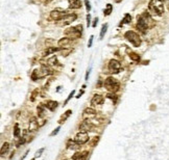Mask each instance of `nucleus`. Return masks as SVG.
<instances>
[{"instance_id":"3","label":"nucleus","mask_w":169,"mask_h":160,"mask_svg":"<svg viewBox=\"0 0 169 160\" xmlns=\"http://www.w3.org/2000/svg\"><path fill=\"white\" fill-rule=\"evenodd\" d=\"M103 85H105V89H107L108 91H110V93H115V94H116L117 91L120 89V82L118 81L116 78H114V77H112V76L105 78Z\"/></svg>"},{"instance_id":"38","label":"nucleus","mask_w":169,"mask_h":160,"mask_svg":"<svg viewBox=\"0 0 169 160\" xmlns=\"http://www.w3.org/2000/svg\"><path fill=\"white\" fill-rule=\"evenodd\" d=\"M44 150H45V149H44V148H42V149H40V150H39V151H37V152H36V154H35V158L41 157V155H42V153L44 152Z\"/></svg>"},{"instance_id":"10","label":"nucleus","mask_w":169,"mask_h":160,"mask_svg":"<svg viewBox=\"0 0 169 160\" xmlns=\"http://www.w3.org/2000/svg\"><path fill=\"white\" fill-rule=\"evenodd\" d=\"M89 134L88 132H84V131H80L74 137V141L80 145H85L89 141Z\"/></svg>"},{"instance_id":"20","label":"nucleus","mask_w":169,"mask_h":160,"mask_svg":"<svg viewBox=\"0 0 169 160\" xmlns=\"http://www.w3.org/2000/svg\"><path fill=\"white\" fill-rule=\"evenodd\" d=\"M66 147L67 149H70V150H78L80 148V145L77 143L75 141H72V139H69L66 143Z\"/></svg>"},{"instance_id":"5","label":"nucleus","mask_w":169,"mask_h":160,"mask_svg":"<svg viewBox=\"0 0 169 160\" xmlns=\"http://www.w3.org/2000/svg\"><path fill=\"white\" fill-rule=\"evenodd\" d=\"M124 37L134 46V47H139L140 45H141V39H140L139 35L136 33L135 31H132V30L126 31L124 35Z\"/></svg>"},{"instance_id":"39","label":"nucleus","mask_w":169,"mask_h":160,"mask_svg":"<svg viewBox=\"0 0 169 160\" xmlns=\"http://www.w3.org/2000/svg\"><path fill=\"white\" fill-rule=\"evenodd\" d=\"M85 4H86V10H87V12H90L91 10V4H90L89 0H85Z\"/></svg>"},{"instance_id":"44","label":"nucleus","mask_w":169,"mask_h":160,"mask_svg":"<svg viewBox=\"0 0 169 160\" xmlns=\"http://www.w3.org/2000/svg\"><path fill=\"white\" fill-rule=\"evenodd\" d=\"M28 153H29V150H27V151H26V152L24 153V155H23L22 157L20 158V160H24L25 158H26V156H27V154H28Z\"/></svg>"},{"instance_id":"2","label":"nucleus","mask_w":169,"mask_h":160,"mask_svg":"<svg viewBox=\"0 0 169 160\" xmlns=\"http://www.w3.org/2000/svg\"><path fill=\"white\" fill-rule=\"evenodd\" d=\"M148 10L152 15L162 16L164 14L165 8L163 5V2L160 0H150V2L148 4Z\"/></svg>"},{"instance_id":"51","label":"nucleus","mask_w":169,"mask_h":160,"mask_svg":"<svg viewBox=\"0 0 169 160\" xmlns=\"http://www.w3.org/2000/svg\"><path fill=\"white\" fill-rule=\"evenodd\" d=\"M31 160H36V158H32V159Z\"/></svg>"},{"instance_id":"4","label":"nucleus","mask_w":169,"mask_h":160,"mask_svg":"<svg viewBox=\"0 0 169 160\" xmlns=\"http://www.w3.org/2000/svg\"><path fill=\"white\" fill-rule=\"evenodd\" d=\"M82 29H84V27L82 24H78L76 26H73V27H69L65 30V35L71 39H80L82 37Z\"/></svg>"},{"instance_id":"12","label":"nucleus","mask_w":169,"mask_h":160,"mask_svg":"<svg viewBox=\"0 0 169 160\" xmlns=\"http://www.w3.org/2000/svg\"><path fill=\"white\" fill-rule=\"evenodd\" d=\"M103 103H105V97L100 94H95L91 99V104L94 106L102 105Z\"/></svg>"},{"instance_id":"7","label":"nucleus","mask_w":169,"mask_h":160,"mask_svg":"<svg viewBox=\"0 0 169 160\" xmlns=\"http://www.w3.org/2000/svg\"><path fill=\"white\" fill-rule=\"evenodd\" d=\"M108 69L112 74H118L121 71V64L117 59H111L108 64Z\"/></svg>"},{"instance_id":"14","label":"nucleus","mask_w":169,"mask_h":160,"mask_svg":"<svg viewBox=\"0 0 169 160\" xmlns=\"http://www.w3.org/2000/svg\"><path fill=\"white\" fill-rule=\"evenodd\" d=\"M39 128H40V125L38 123L37 118H36V116H31L29 120V132L30 131L35 132V131H37Z\"/></svg>"},{"instance_id":"15","label":"nucleus","mask_w":169,"mask_h":160,"mask_svg":"<svg viewBox=\"0 0 169 160\" xmlns=\"http://www.w3.org/2000/svg\"><path fill=\"white\" fill-rule=\"evenodd\" d=\"M44 105H45V107H46V109H48V110H50V111H54L55 109L57 108L59 103H57V101H53V100H48V101L45 102Z\"/></svg>"},{"instance_id":"25","label":"nucleus","mask_w":169,"mask_h":160,"mask_svg":"<svg viewBox=\"0 0 169 160\" xmlns=\"http://www.w3.org/2000/svg\"><path fill=\"white\" fill-rule=\"evenodd\" d=\"M47 64L49 66H60V62H57V55H53L52 57H50L49 59H47Z\"/></svg>"},{"instance_id":"29","label":"nucleus","mask_w":169,"mask_h":160,"mask_svg":"<svg viewBox=\"0 0 169 160\" xmlns=\"http://www.w3.org/2000/svg\"><path fill=\"white\" fill-rule=\"evenodd\" d=\"M129 58L132 59V60H134V62H140L141 57H140V55L138 54V53H135V52H131V53H129Z\"/></svg>"},{"instance_id":"21","label":"nucleus","mask_w":169,"mask_h":160,"mask_svg":"<svg viewBox=\"0 0 169 160\" xmlns=\"http://www.w3.org/2000/svg\"><path fill=\"white\" fill-rule=\"evenodd\" d=\"M62 49H63V48H61V47H57V48H55V47H48L47 49L43 52L42 54H43V56H47V55L52 54V53H54V52L61 51Z\"/></svg>"},{"instance_id":"41","label":"nucleus","mask_w":169,"mask_h":160,"mask_svg":"<svg viewBox=\"0 0 169 160\" xmlns=\"http://www.w3.org/2000/svg\"><path fill=\"white\" fill-rule=\"evenodd\" d=\"M89 26H92V24H91V15L88 14L87 15V27H89Z\"/></svg>"},{"instance_id":"22","label":"nucleus","mask_w":169,"mask_h":160,"mask_svg":"<svg viewBox=\"0 0 169 160\" xmlns=\"http://www.w3.org/2000/svg\"><path fill=\"white\" fill-rule=\"evenodd\" d=\"M45 109H46V107H45L44 103H41L40 105H38L37 111H38V116H39V118H43L45 116Z\"/></svg>"},{"instance_id":"9","label":"nucleus","mask_w":169,"mask_h":160,"mask_svg":"<svg viewBox=\"0 0 169 160\" xmlns=\"http://www.w3.org/2000/svg\"><path fill=\"white\" fill-rule=\"evenodd\" d=\"M78 129L80 131H84V132H90V131H96L95 130V125L90 121V120H85L78 125Z\"/></svg>"},{"instance_id":"42","label":"nucleus","mask_w":169,"mask_h":160,"mask_svg":"<svg viewBox=\"0 0 169 160\" xmlns=\"http://www.w3.org/2000/svg\"><path fill=\"white\" fill-rule=\"evenodd\" d=\"M97 22H98V18H94V20H93V23H92V27L95 28L96 27V25H97Z\"/></svg>"},{"instance_id":"47","label":"nucleus","mask_w":169,"mask_h":160,"mask_svg":"<svg viewBox=\"0 0 169 160\" xmlns=\"http://www.w3.org/2000/svg\"><path fill=\"white\" fill-rule=\"evenodd\" d=\"M50 1H52V0H45V1H44V3H49Z\"/></svg>"},{"instance_id":"35","label":"nucleus","mask_w":169,"mask_h":160,"mask_svg":"<svg viewBox=\"0 0 169 160\" xmlns=\"http://www.w3.org/2000/svg\"><path fill=\"white\" fill-rule=\"evenodd\" d=\"M74 95H75V91H74V89H73V91L69 94V96L67 97V99H66V101H65V103H64V106H65V105H67L68 102H69L70 100H71V98H72V97H74Z\"/></svg>"},{"instance_id":"8","label":"nucleus","mask_w":169,"mask_h":160,"mask_svg":"<svg viewBox=\"0 0 169 160\" xmlns=\"http://www.w3.org/2000/svg\"><path fill=\"white\" fill-rule=\"evenodd\" d=\"M76 19H77V15L75 12H69L64 19L59 21L57 26H67V25H70L72 22H74Z\"/></svg>"},{"instance_id":"36","label":"nucleus","mask_w":169,"mask_h":160,"mask_svg":"<svg viewBox=\"0 0 169 160\" xmlns=\"http://www.w3.org/2000/svg\"><path fill=\"white\" fill-rule=\"evenodd\" d=\"M26 143V138H25V136H22V137H20V139H19V141L17 143V147H20L21 145H23V143Z\"/></svg>"},{"instance_id":"17","label":"nucleus","mask_w":169,"mask_h":160,"mask_svg":"<svg viewBox=\"0 0 169 160\" xmlns=\"http://www.w3.org/2000/svg\"><path fill=\"white\" fill-rule=\"evenodd\" d=\"M71 114H72V110H71V109H68V110H66L64 112V114H62V116H61L60 120L57 121V123L60 124V125L64 124L65 122H66L68 120V118H69V116H71Z\"/></svg>"},{"instance_id":"18","label":"nucleus","mask_w":169,"mask_h":160,"mask_svg":"<svg viewBox=\"0 0 169 160\" xmlns=\"http://www.w3.org/2000/svg\"><path fill=\"white\" fill-rule=\"evenodd\" d=\"M44 77V75H43L42 71H41V69H36L35 71L32 72L31 76H30V78H31L32 81H37V80H39L40 78H43Z\"/></svg>"},{"instance_id":"45","label":"nucleus","mask_w":169,"mask_h":160,"mask_svg":"<svg viewBox=\"0 0 169 160\" xmlns=\"http://www.w3.org/2000/svg\"><path fill=\"white\" fill-rule=\"evenodd\" d=\"M84 93H85V89H82V91H80V94L77 95V96H76V97H75V98H76V99H80V97H82V94H84Z\"/></svg>"},{"instance_id":"11","label":"nucleus","mask_w":169,"mask_h":160,"mask_svg":"<svg viewBox=\"0 0 169 160\" xmlns=\"http://www.w3.org/2000/svg\"><path fill=\"white\" fill-rule=\"evenodd\" d=\"M89 155V151H78L72 155V160H87Z\"/></svg>"},{"instance_id":"52","label":"nucleus","mask_w":169,"mask_h":160,"mask_svg":"<svg viewBox=\"0 0 169 160\" xmlns=\"http://www.w3.org/2000/svg\"><path fill=\"white\" fill-rule=\"evenodd\" d=\"M63 160H67V159H63Z\"/></svg>"},{"instance_id":"13","label":"nucleus","mask_w":169,"mask_h":160,"mask_svg":"<svg viewBox=\"0 0 169 160\" xmlns=\"http://www.w3.org/2000/svg\"><path fill=\"white\" fill-rule=\"evenodd\" d=\"M41 71H42L44 77L48 76V75H52L54 73V70L47 64H41Z\"/></svg>"},{"instance_id":"46","label":"nucleus","mask_w":169,"mask_h":160,"mask_svg":"<svg viewBox=\"0 0 169 160\" xmlns=\"http://www.w3.org/2000/svg\"><path fill=\"white\" fill-rule=\"evenodd\" d=\"M14 155H15V151H13V152H12V154H10V159H12Z\"/></svg>"},{"instance_id":"43","label":"nucleus","mask_w":169,"mask_h":160,"mask_svg":"<svg viewBox=\"0 0 169 160\" xmlns=\"http://www.w3.org/2000/svg\"><path fill=\"white\" fill-rule=\"evenodd\" d=\"M90 72H91V69H88V70H87V72H86V76H85V80H86V81H87L88 79H89Z\"/></svg>"},{"instance_id":"37","label":"nucleus","mask_w":169,"mask_h":160,"mask_svg":"<svg viewBox=\"0 0 169 160\" xmlns=\"http://www.w3.org/2000/svg\"><path fill=\"white\" fill-rule=\"evenodd\" d=\"M60 130H61V126H59V127H57V128H55L54 130L52 131V132L50 133V136H54V135H57V133L60 132Z\"/></svg>"},{"instance_id":"24","label":"nucleus","mask_w":169,"mask_h":160,"mask_svg":"<svg viewBox=\"0 0 169 160\" xmlns=\"http://www.w3.org/2000/svg\"><path fill=\"white\" fill-rule=\"evenodd\" d=\"M41 94V89H36L35 91H31V94H30V97H29V100L31 102H35L36 98L39 97V95Z\"/></svg>"},{"instance_id":"50","label":"nucleus","mask_w":169,"mask_h":160,"mask_svg":"<svg viewBox=\"0 0 169 160\" xmlns=\"http://www.w3.org/2000/svg\"><path fill=\"white\" fill-rule=\"evenodd\" d=\"M160 1H162V2H163V1H167V0H160Z\"/></svg>"},{"instance_id":"34","label":"nucleus","mask_w":169,"mask_h":160,"mask_svg":"<svg viewBox=\"0 0 169 160\" xmlns=\"http://www.w3.org/2000/svg\"><path fill=\"white\" fill-rule=\"evenodd\" d=\"M71 52H72V49H66V48H63V49L61 50V55L66 57V56H68Z\"/></svg>"},{"instance_id":"26","label":"nucleus","mask_w":169,"mask_h":160,"mask_svg":"<svg viewBox=\"0 0 169 160\" xmlns=\"http://www.w3.org/2000/svg\"><path fill=\"white\" fill-rule=\"evenodd\" d=\"M10 150V143H3L2 145H1V150H0V153H1V156H4L6 153Z\"/></svg>"},{"instance_id":"31","label":"nucleus","mask_w":169,"mask_h":160,"mask_svg":"<svg viewBox=\"0 0 169 160\" xmlns=\"http://www.w3.org/2000/svg\"><path fill=\"white\" fill-rule=\"evenodd\" d=\"M107 98L108 99H110V100H112L113 101V103H116L117 102V100H118V96H117L115 93H109V94L107 95Z\"/></svg>"},{"instance_id":"40","label":"nucleus","mask_w":169,"mask_h":160,"mask_svg":"<svg viewBox=\"0 0 169 160\" xmlns=\"http://www.w3.org/2000/svg\"><path fill=\"white\" fill-rule=\"evenodd\" d=\"M93 39H94V35H91V37H90V39H89V42H88V47H89V48L92 47Z\"/></svg>"},{"instance_id":"23","label":"nucleus","mask_w":169,"mask_h":160,"mask_svg":"<svg viewBox=\"0 0 169 160\" xmlns=\"http://www.w3.org/2000/svg\"><path fill=\"white\" fill-rule=\"evenodd\" d=\"M96 110H95L94 108H92V107H87V108L84 110V116H89V118H91V116H96Z\"/></svg>"},{"instance_id":"30","label":"nucleus","mask_w":169,"mask_h":160,"mask_svg":"<svg viewBox=\"0 0 169 160\" xmlns=\"http://www.w3.org/2000/svg\"><path fill=\"white\" fill-rule=\"evenodd\" d=\"M99 139H100V136L97 135V136H94V137L91 139V141H90V145L92 147V148H95L97 145V143H99Z\"/></svg>"},{"instance_id":"6","label":"nucleus","mask_w":169,"mask_h":160,"mask_svg":"<svg viewBox=\"0 0 169 160\" xmlns=\"http://www.w3.org/2000/svg\"><path fill=\"white\" fill-rule=\"evenodd\" d=\"M69 12L67 10H64L62 8H55L54 10L50 12V19L54 20V21H61V20L64 19L66 16L68 15Z\"/></svg>"},{"instance_id":"27","label":"nucleus","mask_w":169,"mask_h":160,"mask_svg":"<svg viewBox=\"0 0 169 160\" xmlns=\"http://www.w3.org/2000/svg\"><path fill=\"white\" fill-rule=\"evenodd\" d=\"M113 12V5L111 3H108L107 6H105V10H103V15L105 16H110Z\"/></svg>"},{"instance_id":"32","label":"nucleus","mask_w":169,"mask_h":160,"mask_svg":"<svg viewBox=\"0 0 169 160\" xmlns=\"http://www.w3.org/2000/svg\"><path fill=\"white\" fill-rule=\"evenodd\" d=\"M132 22V16L129 15V14H125L124 18H123V20L121 21V25L122 24H128V23Z\"/></svg>"},{"instance_id":"33","label":"nucleus","mask_w":169,"mask_h":160,"mask_svg":"<svg viewBox=\"0 0 169 160\" xmlns=\"http://www.w3.org/2000/svg\"><path fill=\"white\" fill-rule=\"evenodd\" d=\"M107 29H108V24L105 23V24H103L101 26V30H100V35H99L100 39H103V37H105V32H107Z\"/></svg>"},{"instance_id":"19","label":"nucleus","mask_w":169,"mask_h":160,"mask_svg":"<svg viewBox=\"0 0 169 160\" xmlns=\"http://www.w3.org/2000/svg\"><path fill=\"white\" fill-rule=\"evenodd\" d=\"M82 0H69V8L72 10H78L82 8Z\"/></svg>"},{"instance_id":"49","label":"nucleus","mask_w":169,"mask_h":160,"mask_svg":"<svg viewBox=\"0 0 169 160\" xmlns=\"http://www.w3.org/2000/svg\"><path fill=\"white\" fill-rule=\"evenodd\" d=\"M167 8H168V10H169V3H168V5H167Z\"/></svg>"},{"instance_id":"1","label":"nucleus","mask_w":169,"mask_h":160,"mask_svg":"<svg viewBox=\"0 0 169 160\" xmlns=\"http://www.w3.org/2000/svg\"><path fill=\"white\" fill-rule=\"evenodd\" d=\"M156 24L150 14L147 12H142L137 17V28L142 32H145L149 28H152Z\"/></svg>"},{"instance_id":"48","label":"nucleus","mask_w":169,"mask_h":160,"mask_svg":"<svg viewBox=\"0 0 169 160\" xmlns=\"http://www.w3.org/2000/svg\"><path fill=\"white\" fill-rule=\"evenodd\" d=\"M121 0H114V2H116V3H119Z\"/></svg>"},{"instance_id":"16","label":"nucleus","mask_w":169,"mask_h":160,"mask_svg":"<svg viewBox=\"0 0 169 160\" xmlns=\"http://www.w3.org/2000/svg\"><path fill=\"white\" fill-rule=\"evenodd\" d=\"M71 43H72V39H69V37H62L61 39H59L57 45L61 48H67Z\"/></svg>"},{"instance_id":"28","label":"nucleus","mask_w":169,"mask_h":160,"mask_svg":"<svg viewBox=\"0 0 169 160\" xmlns=\"http://www.w3.org/2000/svg\"><path fill=\"white\" fill-rule=\"evenodd\" d=\"M21 134V130L19 128V124L16 123L15 126H14V137H20Z\"/></svg>"}]
</instances>
